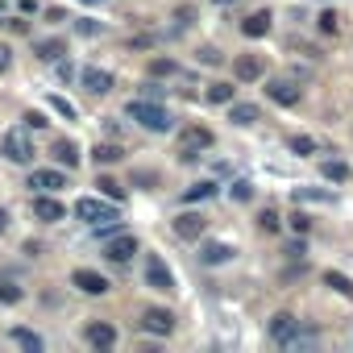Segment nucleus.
<instances>
[{"mask_svg": "<svg viewBox=\"0 0 353 353\" xmlns=\"http://www.w3.org/2000/svg\"><path fill=\"white\" fill-rule=\"evenodd\" d=\"M75 216L88 221V225H96V229H104L108 221H117V208H112L108 200H92V196H83V200L75 204Z\"/></svg>", "mask_w": 353, "mask_h": 353, "instance_id": "2", "label": "nucleus"}, {"mask_svg": "<svg viewBox=\"0 0 353 353\" xmlns=\"http://www.w3.org/2000/svg\"><path fill=\"white\" fill-rule=\"evenodd\" d=\"M0 71H9V46H0Z\"/></svg>", "mask_w": 353, "mask_h": 353, "instance_id": "39", "label": "nucleus"}, {"mask_svg": "<svg viewBox=\"0 0 353 353\" xmlns=\"http://www.w3.org/2000/svg\"><path fill=\"white\" fill-rule=\"evenodd\" d=\"M34 216H38V221H46V225H54V221H63V216H67V208H63L54 196H38V200H34Z\"/></svg>", "mask_w": 353, "mask_h": 353, "instance_id": "12", "label": "nucleus"}, {"mask_svg": "<svg viewBox=\"0 0 353 353\" xmlns=\"http://www.w3.org/2000/svg\"><path fill=\"white\" fill-rule=\"evenodd\" d=\"M295 324H299L295 316H287V312H279V316L270 320V341H274V345H283V341H287V336L295 332Z\"/></svg>", "mask_w": 353, "mask_h": 353, "instance_id": "18", "label": "nucleus"}, {"mask_svg": "<svg viewBox=\"0 0 353 353\" xmlns=\"http://www.w3.org/2000/svg\"><path fill=\"white\" fill-rule=\"evenodd\" d=\"M237 79H245V83H254V79H262V59H237Z\"/></svg>", "mask_w": 353, "mask_h": 353, "instance_id": "21", "label": "nucleus"}, {"mask_svg": "<svg viewBox=\"0 0 353 353\" xmlns=\"http://www.w3.org/2000/svg\"><path fill=\"white\" fill-rule=\"evenodd\" d=\"M266 96H270L274 104H299V88H295L291 79H270Z\"/></svg>", "mask_w": 353, "mask_h": 353, "instance_id": "15", "label": "nucleus"}, {"mask_svg": "<svg viewBox=\"0 0 353 353\" xmlns=\"http://www.w3.org/2000/svg\"><path fill=\"white\" fill-rule=\"evenodd\" d=\"M291 229H295V233H307V229H312V221H307V216H291Z\"/></svg>", "mask_w": 353, "mask_h": 353, "instance_id": "38", "label": "nucleus"}, {"mask_svg": "<svg viewBox=\"0 0 353 353\" xmlns=\"http://www.w3.org/2000/svg\"><path fill=\"white\" fill-rule=\"evenodd\" d=\"M229 121H233V125H254V121H258V108H254V104H233V108H229Z\"/></svg>", "mask_w": 353, "mask_h": 353, "instance_id": "24", "label": "nucleus"}, {"mask_svg": "<svg viewBox=\"0 0 353 353\" xmlns=\"http://www.w3.org/2000/svg\"><path fill=\"white\" fill-rule=\"evenodd\" d=\"M9 229V212H0V233H5Z\"/></svg>", "mask_w": 353, "mask_h": 353, "instance_id": "40", "label": "nucleus"}, {"mask_svg": "<svg viewBox=\"0 0 353 353\" xmlns=\"http://www.w3.org/2000/svg\"><path fill=\"white\" fill-rule=\"evenodd\" d=\"M250 196H254V183H245V179L233 183V200H250Z\"/></svg>", "mask_w": 353, "mask_h": 353, "instance_id": "34", "label": "nucleus"}, {"mask_svg": "<svg viewBox=\"0 0 353 353\" xmlns=\"http://www.w3.org/2000/svg\"><path fill=\"white\" fill-rule=\"evenodd\" d=\"M133 254H137V237H133V233L112 237V241H108V250H104V258H108V262H117V266H125Z\"/></svg>", "mask_w": 353, "mask_h": 353, "instance_id": "8", "label": "nucleus"}, {"mask_svg": "<svg viewBox=\"0 0 353 353\" xmlns=\"http://www.w3.org/2000/svg\"><path fill=\"white\" fill-rule=\"evenodd\" d=\"M21 299V287H9V283H0V303H17Z\"/></svg>", "mask_w": 353, "mask_h": 353, "instance_id": "32", "label": "nucleus"}, {"mask_svg": "<svg viewBox=\"0 0 353 353\" xmlns=\"http://www.w3.org/2000/svg\"><path fill=\"white\" fill-rule=\"evenodd\" d=\"M83 5H104V0H83Z\"/></svg>", "mask_w": 353, "mask_h": 353, "instance_id": "41", "label": "nucleus"}, {"mask_svg": "<svg viewBox=\"0 0 353 353\" xmlns=\"http://www.w3.org/2000/svg\"><path fill=\"white\" fill-rule=\"evenodd\" d=\"M88 345H96V349H112L117 345V328L112 324H104V320H96V324H88Z\"/></svg>", "mask_w": 353, "mask_h": 353, "instance_id": "14", "label": "nucleus"}, {"mask_svg": "<svg viewBox=\"0 0 353 353\" xmlns=\"http://www.w3.org/2000/svg\"><path fill=\"white\" fill-rule=\"evenodd\" d=\"M216 5H229V0H216Z\"/></svg>", "mask_w": 353, "mask_h": 353, "instance_id": "42", "label": "nucleus"}, {"mask_svg": "<svg viewBox=\"0 0 353 353\" xmlns=\"http://www.w3.org/2000/svg\"><path fill=\"white\" fill-rule=\"evenodd\" d=\"M233 254H237L233 245H221V241H212V245H204V250H200V262H204V266H221V262H229Z\"/></svg>", "mask_w": 353, "mask_h": 353, "instance_id": "17", "label": "nucleus"}, {"mask_svg": "<svg viewBox=\"0 0 353 353\" xmlns=\"http://www.w3.org/2000/svg\"><path fill=\"white\" fill-rule=\"evenodd\" d=\"M83 295H104L108 291V279L104 274H96V270H75V279H71Z\"/></svg>", "mask_w": 353, "mask_h": 353, "instance_id": "13", "label": "nucleus"}, {"mask_svg": "<svg viewBox=\"0 0 353 353\" xmlns=\"http://www.w3.org/2000/svg\"><path fill=\"white\" fill-rule=\"evenodd\" d=\"M320 30L324 34H336V13H320Z\"/></svg>", "mask_w": 353, "mask_h": 353, "instance_id": "35", "label": "nucleus"}, {"mask_svg": "<svg viewBox=\"0 0 353 353\" xmlns=\"http://www.w3.org/2000/svg\"><path fill=\"white\" fill-rule=\"evenodd\" d=\"M216 192H221V188H216L212 179H204V183H196V188H188V192H183V204H200V200H212Z\"/></svg>", "mask_w": 353, "mask_h": 353, "instance_id": "20", "label": "nucleus"}, {"mask_svg": "<svg viewBox=\"0 0 353 353\" xmlns=\"http://www.w3.org/2000/svg\"><path fill=\"white\" fill-rule=\"evenodd\" d=\"M316 345H320V332H316L312 324H303V320H299V324H295V332H291V336H287L279 349H287V353H299V349H316Z\"/></svg>", "mask_w": 353, "mask_h": 353, "instance_id": "7", "label": "nucleus"}, {"mask_svg": "<svg viewBox=\"0 0 353 353\" xmlns=\"http://www.w3.org/2000/svg\"><path fill=\"white\" fill-rule=\"evenodd\" d=\"M26 125H30V129H46V125H50V121H46V117H42V112H26Z\"/></svg>", "mask_w": 353, "mask_h": 353, "instance_id": "36", "label": "nucleus"}, {"mask_svg": "<svg viewBox=\"0 0 353 353\" xmlns=\"http://www.w3.org/2000/svg\"><path fill=\"white\" fill-rule=\"evenodd\" d=\"M79 83H83L92 96H108V92H112V75L100 71V67H83V71H79Z\"/></svg>", "mask_w": 353, "mask_h": 353, "instance_id": "9", "label": "nucleus"}, {"mask_svg": "<svg viewBox=\"0 0 353 353\" xmlns=\"http://www.w3.org/2000/svg\"><path fill=\"white\" fill-rule=\"evenodd\" d=\"M9 336H13L21 349H30V353H42V336H38V332H30V328H13Z\"/></svg>", "mask_w": 353, "mask_h": 353, "instance_id": "23", "label": "nucleus"}, {"mask_svg": "<svg viewBox=\"0 0 353 353\" xmlns=\"http://www.w3.org/2000/svg\"><path fill=\"white\" fill-rule=\"evenodd\" d=\"M63 183H67V174H63V170H50V166L30 174V188H34V192H59Z\"/></svg>", "mask_w": 353, "mask_h": 353, "instance_id": "11", "label": "nucleus"}, {"mask_svg": "<svg viewBox=\"0 0 353 353\" xmlns=\"http://www.w3.org/2000/svg\"><path fill=\"white\" fill-rule=\"evenodd\" d=\"M150 75H174V63L170 59H154L150 63Z\"/></svg>", "mask_w": 353, "mask_h": 353, "instance_id": "30", "label": "nucleus"}, {"mask_svg": "<svg viewBox=\"0 0 353 353\" xmlns=\"http://www.w3.org/2000/svg\"><path fill=\"white\" fill-rule=\"evenodd\" d=\"M129 117H133L141 129H150V133H166V129H170V112H166L158 100H133V104H129Z\"/></svg>", "mask_w": 353, "mask_h": 353, "instance_id": "1", "label": "nucleus"}, {"mask_svg": "<svg viewBox=\"0 0 353 353\" xmlns=\"http://www.w3.org/2000/svg\"><path fill=\"white\" fill-rule=\"evenodd\" d=\"M141 328L154 332V336H170L174 332V316L166 307H150V312H141Z\"/></svg>", "mask_w": 353, "mask_h": 353, "instance_id": "6", "label": "nucleus"}, {"mask_svg": "<svg viewBox=\"0 0 353 353\" xmlns=\"http://www.w3.org/2000/svg\"><path fill=\"white\" fill-rule=\"evenodd\" d=\"M145 287H154V291H174V274H170V266H166L158 254H150V262H145Z\"/></svg>", "mask_w": 353, "mask_h": 353, "instance_id": "4", "label": "nucleus"}, {"mask_svg": "<svg viewBox=\"0 0 353 353\" xmlns=\"http://www.w3.org/2000/svg\"><path fill=\"white\" fill-rule=\"evenodd\" d=\"M38 59H46V63H50V59H63V42H59V38H54V42H38Z\"/></svg>", "mask_w": 353, "mask_h": 353, "instance_id": "28", "label": "nucleus"}, {"mask_svg": "<svg viewBox=\"0 0 353 353\" xmlns=\"http://www.w3.org/2000/svg\"><path fill=\"white\" fill-rule=\"evenodd\" d=\"M96 188H100V192H104V196H108V200H121V188H117V183H112V179H100V183H96Z\"/></svg>", "mask_w": 353, "mask_h": 353, "instance_id": "33", "label": "nucleus"}, {"mask_svg": "<svg viewBox=\"0 0 353 353\" xmlns=\"http://www.w3.org/2000/svg\"><path fill=\"white\" fill-rule=\"evenodd\" d=\"M320 174H324V179H332V183H345L349 179V162H320Z\"/></svg>", "mask_w": 353, "mask_h": 353, "instance_id": "22", "label": "nucleus"}, {"mask_svg": "<svg viewBox=\"0 0 353 353\" xmlns=\"http://www.w3.org/2000/svg\"><path fill=\"white\" fill-rule=\"evenodd\" d=\"M50 108H54V112H59V117H67V121H71V117H75V108H71V104H67V100H63V96H50Z\"/></svg>", "mask_w": 353, "mask_h": 353, "instance_id": "31", "label": "nucleus"}, {"mask_svg": "<svg viewBox=\"0 0 353 353\" xmlns=\"http://www.w3.org/2000/svg\"><path fill=\"white\" fill-rule=\"evenodd\" d=\"M262 229L266 233H279V212H262Z\"/></svg>", "mask_w": 353, "mask_h": 353, "instance_id": "37", "label": "nucleus"}, {"mask_svg": "<svg viewBox=\"0 0 353 353\" xmlns=\"http://www.w3.org/2000/svg\"><path fill=\"white\" fill-rule=\"evenodd\" d=\"M291 150L307 158V154H316V141H312V137H291Z\"/></svg>", "mask_w": 353, "mask_h": 353, "instance_id": "29", "label": "nucleus"}, {"mask_svg": "<svg viewBox=\"0 0 353 353\" xmlns=\"http://www.w3.org/2000/svg\"><path fill=\"white\" fill-rule=\"evenodd\" d=\"M50 154L59 158V166H75V162H79V150H75V145H71L67 137H59V141L50 145Z\"/></svg>", "mask_w": 353, "mask_h": 353, "instance_id": "19", "label": "nucleus"}, {"mask_svg": "<svg viewBox=\"0 0 353 353\" xmlns=\"http://www.w3.org/2000/svg\"><path fill=\"white\" fill-rule=\"evenodd\" d=\"M208 145H212V133L196 125V129H188V133L179 137V158H183V162H196V150H208Z\"/></svg>", "mask_w": 353, "mask_h": 353, "instance_id": "5", "label": "nucleus"}, {"mask_svg": "<svg viewBox=\"0 0 353 353\" xmlns=\"http://www.w3.org/2000/svg\"><path fill=\"white\" fill-rule=\"evenodd\" d=\"M208 104H233V83H212L208 88Z\"/></svg>", "mask_w": 353, "mask_h": 353, "instance_id": "26", "label": "nucleus"}, {"mask_svg": "<svg viewBox=\"0 0 353 353\" xmlns=\"http://www.w3.org/2000/svg\"><path fill=\"white\" fill-rule=\"evenodd\" d=\"M204 216L200 212H179V221H174V233H179L183 241H196V237H204Z\"/></svg>", "mask_w": 353, "mask_h": 353, "instance_id": "10", "label": "nucleus"}, {"mask_svg": "<svg viewBox=\"0 0 353 353\" xmlns=\"http://www.w3.org/2000/svg\"><path fill=\"white\" fill-rule=\"evenodd\" d=\"M241 34H245V38H266V34H270V13L258 9L254 17H245V21H241Z\"/></svg>", "mask_w": 353, "mask_h": 353, "instance_id": "16", "label": "nucleus"}, {"mask_svg": "<svg viewBox=\"0 0 353 353\" xmlns=\"http://www.w3.org/2000/svg\"><path fill=\"white\" fill-rule=\"evenodd\" d=\"M92 158H96L100 166H112V162H121V145H108V141H104V145L92 150Z\"/></svg>", "mask_w": 353, "mask_h": 353, "instance_id": "25", "label": "nucleus"}, {"mask_svg": "<svg viewBox=\"0 0 353 353\" xmlns=\"http://www.w3.org/2000/svg\"><path fill=\"white\" fill-rule=\"evenodd\" d=\"M0 150H5L9 162H21V166L34 158V145H30V137H26L21 129H9V133H5V145H0Z\"/></svg>", "mask_w": 353, "mask_h": 353, "instance_id": "3", "label": "nucleus"}, {"mask_svg": "<svg viewBox=\"0 0 353 353\" xmlns=\"http://www.w3.org/2000/svg\"><path fill=\"white\" fill-rule=\"evenodd\" d=\"M324 283H328L332 291H341V295H349V299H353V283H349L345 274H336V270H324Z\"/></svg>", "mask_w": 353, "mask_h": 353, "instance_id": "27", "label": "nucleus"}]
</instances>
